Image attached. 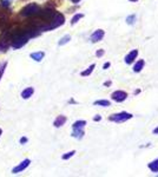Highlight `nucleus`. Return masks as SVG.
<instances>
[{"label":"nucleus","instance_id":"30","mask_svg":"<svg viewBox=\"0 0 158 177\" xmlns=\"http://www.w3.org/2000/svg\"><path fill=\"white\" fill-rule=\"evenodd\" d=\"M130 1H137V0H130Z\"/></svg>","mask_w":158,"mask_h":177},{"label":"nucleus","instance_id":"15","mask_svg":"<svg viewBox=\"0 0 158 177\" xmlns=\"http://www.w3.org/2000/svg\"><path fill=\"white\" fill-rule=\"evenodd\" d=\"M95 105H100V106H110L111 103L109 100H96L95 102Z\"/></svg>","mask_w":158,"mask_h":177},{"label":"nucleus","instance_id":"4","mask_svg":"<svg viewBox=\"0 0 158 177\" xmlns=\"http://www.w3.org/2000/svg\"><path fill=\"white\" fill-rule=\"evenodd\" d=\"M10 47H11V45H10V40H8V38H7V36L2 32L1 36H0V52H1V53H4V52H6V51L8 50Z\"/></svg>","mask_w":158,"mask_h":177},{"label":"nucleus","instance_id":"21","mask_svg":"<svg viewBox=\"0 0 158 177\" xmlns=\"http://www.w3.org/2000/svg\"><path fill=\"white\" fill-rule=\"evenodd\" d=\"M136 19V16H130V17L126 18V22L128 24H133V20Z\"/></svg>","mask_w":158,"mask_h":177},{"label":"nucleus","instance_id":"27","mask_svg":"<svg viewBox=\"0 0 158 177\" xmlns=\"http://www.w3.org/2000/svg\"><path fill=\"white\" fill-rule=\"evenodd\" d=\"M153 133H155V135H157V133H158V127H157V129H155V130H153Z\"/></svg>","mask_w":158,"mask_h":177},{"label":"nucleus","instance_id":"2","mask_svg":"<svg viewBox=\"0 0 158 177\" xmlns=\"http://www.w3.org/2000/svg\"><path fill=\"white\" fill-rule=\"evenodd\" d=\"M85 125H86V122H85V121H77L76 123H73V125H72V129H73L72 136H73V137H77V138H81V137L84 136Z\"/></svg>","mask_w":158,"mask_h":177},{"label":"nucleus","instance_id":"10","mask_svg":"<svg viewBox=\"0 0 158 177\" xmlns=\"http://www.w3.org/2000/svg\"><path fill=\"white\" fill-rule=\"evenodd\" d=\"M44 57H45V53L43 52V51H39V52H33V53H31V58L35 61H41L44 59Z\"/></svg>","mask_w":158,"mask_h":177},{"label":"nucleus","instance_id":"23","mask_svg":"<svg viewBox=\"0 0 158 177\" xmlns=\"http://www.w3.org/2000/svg\"><path fill=\"white\" fill-rule=\"evenodd\" d=\"M110 65H111V64H110V63L107 61V63H105V64H104V66H103V69H104V70H107V69L110 67Z\"/></svg>","mask_w":158,"mask_h":177},{"label":"nucleus","instance_id":"18","mask_svg":"<svg viewBox=\"0 0 158 177\" xmlns=\"http://www.w3.org/2000/svg\"><path fill=\"white\" fill-rule=\"evenodd\" d=\"M6 66H7V63H6V61H4V63H1V64H0V79H1L2 74H4V72H5Z\"/></svg>","mask_w":158,"mask_h":177},{"label":"nucleus","instance_id":"28","mask_svg":"<svg viewBox=\"0 0 158 177\" xmlns=\"http://www.w3.org/2000/svg\"><path fill=\"white\" fill-rule=\"evenodd\" d=\"M80 0H72V2H74V4H77V2H79Z\"/></svg>","mask_w":158,"mask_h":177},{"label":"nucleus","instance_id":"6","mask_svg":"<svg viewBox=\"0 0 158 177\" xmlns=\"http://www.w3.org/2000/svg\"><path fill=\"white\" fill-rule=\"evenodd\" d=\"M30 163H31V160H24L23 162H21V163H19L16 168H13L12 172H13V174H19V172L24 171V170L30 165Z\"/></svg>","mask_w":158,"mask_h":177},{"label":"nucleus","instance_id":"19","mask_svg":"<svg viewBox=\"0 0 158 177\" xmlns=\"http://www.w3.org/2000/svg\"><path fill=\"white\" fill-rule=\"evenodd\" d=\"M74 154H76V151H74V150H72V151H70V152H67V154L63 155V160H68V158H71V157H72Z\"/></svg>","mask_w":158,"mask_h":177},{"label":"nucleus","instance_id":"17","mask_svg":"<svg viewBox=\"0 0 158 177\" xmlns=\"http://www.w3.org/2000/svg\"><path fill=\"white\" fill-rule=\"evenodd\" d=\"M70 40H71V36H68V34H67V36H64V37H63V38L59 40V43H58V44H59V45H65L66 43H68Z\"/></svg>","mask_w":158,"mask_h":177},{"label":"nucleus","instance_id":"8","mask_svg":"<svg viewBox=\"0 0 158 177\" xmlns=\"http://www.w3.org/2000/svg\"><path fill=\"white\" fill-rule=\"evenodd\" d=\"M137 55H138V51L132 50L129 55L125 57V63H126V64H131V63H133V60L137 58Z\"/></svg>","mask_w":158,"mask_h":177},{"label":"nucleus","instance_id":"14","mask_svg":"<svg viewBox=\"0 0 158 177\" xmlns=\"http://www.w3.org/2000/svg\"><path fill=\"white\" fill-rule=\"evenodd\" d=\"M95 67H96V65H95V64H92V65H91V66L89 67L87 70H85V71H83V72H81V73H80V74H81L83 77H86V76H90L91 73H92V71H93V69H95Z\"/></svg>","mask_w":158,"mask_h":177},{"label":"nucleus","instance_id":"5","mask_svg":"<svg viewBox=\"0 0 158 177\" xmlns=\"http://www.w3.org/2000/svg\"><path fill=\"white\" fill-rule=\"evenodd\" d=\"M112 99L117 103H120V102H124L126 98H128V93L125 91H114L112 93Z\"/></svg>","mask_w":158,"mask_h":177},{"label":"nucleus","instance_id":"20","mask_svg":"<svg viewBox=\"0 0 158 177\" xmlns=\"http://www.w3.org/2000/svg\"><path fill=\"white\" fill-rule=\"evenodd\" d=\"M11 1L12 0H1V5H2L4 8H7L8 6L11 5Z\"/></svg>","mask_w":158,"mask_h":177},{"label":"nucleus","instance_id":"3","mask_svg":"<svg viewBox=\"0 0 158 177\" xmlns=\"http://www.w3.org/2000/svg\"><path fill=\"white\" fill-rule=\"evenodd\" d=\"M132 118V115L129 113V112H119V113H114L112 116H110V121L111 122H116V123H123L128 119H131Z\"/></svg>","mask_w":158,"mask_h":177},{"label":"nucleus","instance_id":"12","mask_svg":"<svg viewBox=\"0 0 158 177\" xmlns=\"http://www.w3.org/2000/svg\"><path fill=\"white\" fill-rule=\"evenodd\" d=\"M144 64H145V61L141 59V60H138L137 63L135 64V66H133V71L135 72H141L142 69L144 67Z\"/></svg>","mask_w":158,"mask_h":177},{"label":"nucleus","instance_id":"13","mask_svg":"<svg viewBox=\"0 0 158 177\" xmlns=\"http://www.w3.org/2000/svg\"><path fill=\"white\" fill-rule=\"evenodd\" d=\"M149 168H150V170L152 172H157L158 171V160H153L152 163H150V164H149Z\"/></svg>","mask_w":158,"mask_h":177},{"label":"nucleus","instance_id":"24","mask_svg":"<svg viewBox=\"0 0 158 177\" xmlns=\"http://www.w3.org/2000/svg\"><path fill=\"white\" fill-rule=\"evenodd\" d=\"M100 119H102V117L100 116H96L95 118H93V121H95V122H99Z\"/></svg>","mask_w":158,"mask_h":177},{"label":"nucleus","instance_id":"1","mask_svg":"<svg viewBox=\"0 0 158 177\" xmlns=\"http://www.w3.org/2000/svg\"><path fill=\"white\" fill-rule=\"evenodd\" d=\"M41 8H40V6L38 4H34V2H31V4H28L24 7L23 10L20 11V16H23V17H33L35 14H38V12L40 11Z\"/></svg>","mask_w":158,"mask_h":177},{"label":"nucleus","instance_id":"9","mask_svg":"<svg viewBox=\"0 0 158 177\" xmlns=\"http://www.w3.org/2000/svg\"><path fill=\"white\" fill-rule=\"evenodd\" d=\"M66 121H67V118L65 116H58L54 119V122H53V125L56 127H63L65 123H66Z\"/></svg>","mask_w":158,"mask_h":177},{"label":"nucleus","instance_id":"25","mask_svg":"<svg viewBox=\"0 0 158 177\" xmlns=\"http://www.w3.org/2000/svg\"><path fill=\"white\" fill-rule=\"evenodd\" d=\"M26 142H27V138H26V137H23V138L20 139V143L21 144H25Z\"/></svg>","mask_w":158,"mask_h":177},{"label":"nucleus","instance_id":"29","mask_svg":"<svg viewBox=\"0 0 158 177\" xmlns=\"http://www.w3.org/2000/svg\"><path fill=\"white\" fill-rule=\"evenodd\" d=\"M1 133H2V130H1V129H0V136H1Z\"/></svg>","mask_w":158,"mask_h":177},{"label":"nucleus","instance_id":"26","mask_svg":"<svg viewBox=\"0 0 158 177\" xmlns=\"http://www.w3.org/2000/svg\"><path fill=\"white\" fill-rule=\"evenodd\" d=\"M104 85H105V86H110V85H111V82H105Z\"/></svg>","mask_w":158,"mask_h":177},{"label":"nucleus","instance_id":"11","mask_svg":"<svg viewBox=\"0 0 158 177\" xmlns=\"http://www.w3.org/2000/svg\"><path fill=\"white\" fill-rule=\"evenodd\" d=\"M34 93V88H25L23 92H21V97L24 99H28L30 97H32V94Z\"/></svg>","mask_w":158,"mask_h":177},{"label":"nucleus","instance_id":"22","mask_svg":"<svg viewBox=\"0 0 158 177\" xmlns=\"http://www.w3.org/2000/svg\"><path fill=\"white\" fill-rule=\"evenodd\" d=\"M104 53H105L104 50H99V51H97L96 52V55L97 57H102V55H104Z\"/></svg>","mask_w":158,"mask_h":177},{"label":"nucleus","instance_id":"7","mask_svg":"<svg viewBox=\"0 0 158 177\" xmlns=\"http://www.w3.org/2000/svg\"><path fill=\"white\" fill-rule=\"evenodd\" d=\"M104 31L103 30H97V31H95L93 32V34L91 36V41L92 43H97V41H100L103 39V37H104Z\"/></svg>","mask_w":158,"mask_h":177},{"label":"nucleus","instance_id":"16","mask_svg":"<svg viewBox=\"0 0 158 177\" xmlns=\"http://www.w3.org/2000/svg\"><path fill=\"white\" fill-rule=\"evenodd\" d=\"M83 17H84V14H81V13H78V14H76V16L72 18V20H71V24H72V25L77 24V22H78Z\"/></svg>","mask_w":158,"mask_h":177}]
</instances>
